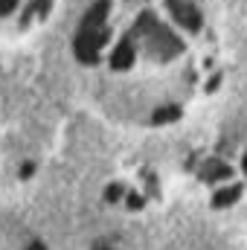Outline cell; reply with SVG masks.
<instances>
[{
    "mask_svg": "<svg viewBox=\"0 0 247 250\" xmlns=\"http://www.w3.org/2000/svg\"><path fill=\"white\" fill-rule=\"evenodd\" d=\"M73 59L105 105L148 125L181 120L227 73L224 29L206 0H93Z\"/></svg>",
    "mask_w": 247,
    "mask_h": 250,
    "instance_id": "obj_1",
    "label": "cell"
},
{
    "mask_svg": "<svg viewBox=\"0 0 247 250\" xmlns=\"http://www.w3.org/2000/svg\"><path fill=\"white\" fill-rule=\"evenodd\" d=\"M62 9V0H0V41H29L44 32Z\"/></svg>",
    "mask_w": 247,
    "mask_h": 250,
    "instance_id": "obj_2",
    "label": "cell"
}]
</instances>
